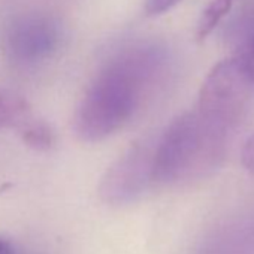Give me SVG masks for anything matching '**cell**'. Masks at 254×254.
<instances>
[{
    "mask_svg": "<svg viewBox=\"0 0 254 254\" xmlns=\"http://www.w3.org/2000/svg\"><path fill=\"white\" fill-rule=\"evenodd\" d=\"M168 48L141 42L117 53L96 75L75 114V132L87 142L102 141L141 109L169 70Z\"/></svg>",
    "mask_w": 254,
    "mask_h": 254,
    "instance_id": "obj_1",
    "label": "cell"
},
{
    "mask_svg": "<svg viewBox=\"0 0 254 254\" xmlns=\"http://www.w3.org/2000/svg\"><path fill=\"white\" fill-rule=\"evenodd\" d=\"M238 127L197 105L171 123L154 145L153 184L177 186L215 171Z\"/></svg>",
    "mask_w": 254,
    "mask_h": 254,
    "instance_id": "obj_2",
    "label": "cell"
},
{
    "mask_svg": "<svg viewBox=\"0 0 254 254\" xmlns=\"http://www.w3.org/2000/svg\"><path fill=\"white\" fill-rule=\"evenodd\" d=\"M254 97V84L238 56L220 62L206 76L196 105L241 126Z\"/></svg>",
    "mask_w": 254,
    "mask_h": 254,
    "instance_id": "obj_3",
    "label": "cell"
},
{
    "mask_svg": "<svg viewBox=\"0 0 254 254\" xmlns=\"http://www.w3.org/2000/svg\"><path fill=\"white\" fill-rule=\"evenodd\" d=\"M154 145L136 142L127 150L103 175L99 194L109 205L135 202L153 184Z\"/></svg>",
    "mask_w": 254,
    "mask_h": 254,
    "instance_id": "obj_4",
    "label": "cell"
},
{
    "mask_svg": "<svg viewBox=\"0 0 254 254\" xmlns=\"http://www.w3.org/2000/svg\"><path fill=\"white\" fill-rule=\"evenodd\" d=\"M62 42V29L56 18L45 14L17 17L6 29L5 50L20 66H36L51 59Z\"/></svg>",
    "mask_w": 254,
    "mask_h": 254,
    "instance_id": "obj_5",
    "label": "cell"
},
{
    "mask_svg": "<svg viewBox=\"0 0 254 254\" xmlns=\"http://www.w3.org/2000/svg\"><path fill=\"white\" fill-rule=\"evenodd\" d=\"M21 136L26 144L36 150H47L54 142V135L51 129L45 123L38 121L36 118L21 132Z\"/></svg>",
    "mask_w": 254,
    "mask_h": 254,
    "instance_id": "obj_6",
    "label": "cell"
},
{
    "mask_svg": "<svg viewBox=\"0 0 254 254\" xmlns=\"http://www.w3.org/2000/svg\"><path fill=\"white\" fill-rule=\"evenodd\" d=\"M238 57L241 60L245 73L254 84V35L245 41V48L238 54Z\"/></svg>",
    "mask_w": 254,
    "mask_h": 254,
    "instance_id": "obj_7",
    "label": "cell"
},
{
    "mask_svg": "<svg viewBox=\"0 0 254 254\" xmlns=\"http://www.w3.org/2000/svg\"><path fill=\"white\" fill-rule=\"evenodd\" d=\"M236 23H239L236 26H241L242 32L247 30V36H244L245 41L254 35V0H251V3L245 6V11L241 12V17L238 18Z\"/></svg>",
    "mask_w": 254,
    "mask_h": 254,
    "instance_id": "obj_8",
    "label": "cell"
},
{
    "mask_svg": "<svg viewBox=\"0 0 254 254\" xmlns=\"http://www.w3.org/2000/svg\"><path fill=\"white\" fill-rule=\"evenodd\" d=\"M180 2L181 0H147L145 11L148 15H159V14L169 11Z\"/></svg>",
    "mask_w": 254,
    "mask_h": 254,
    "instance_id": "obj_9",
    "label": "cell"
},
{
    "mask_svg": "<svg viewBox=\"0 0 254 254\" xmlns=\"http://www.w3.org/2000/svg\"><path fill=\"white\" fill-rule=\"evenodd\" d=\"M241 162L245 169L254 172V135H251L244 144L241 151Z\"/></svg>",
    "mask_w": 254,
    "mask_h": 254,
    "instance_id": "obj_10",
    "label": "cell"
},
{
    "mask_svg": "<svg viewBox=\"0 0 254 254\" xmlns=\"http://www.w3.org/2000/svg\"><path fill=\"white\" fill-rule=\"evenodd\" d=\"M0 254H14L11 244L3 239H0Z\"/></svg>",
    "mask_w": 254,
    "mask_h": 254,
    "instance_id": "obj_11",
    "label": "cell"
},
{
    "mask_svg": "<svg viewBox=\"0 0 254 254\" xmlns=\"http://www.w3.org/2000/svg\"><path fill=\"white\" fill-rule=\"evenodd\" d=\"M223 2H226V3H229V5H232V0H223Z\"/></svg>",
    "mask_w": 254,
    "mask_h": 254,
    "instance_id": "obj_12",
    "label": "cell"
}]
</instances>
